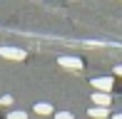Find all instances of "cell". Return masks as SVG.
<instances>
[{"mask_svg": "<svg viewBox=\"0 0 122 119\" xmlns=\"http://www.w3.org/2000/svg\"><path fill=\"white\" fill-rule=\"evenodd\" d=\"M0 57L3 60H25V50H18V47H0Z\"/></svg>", "mask_w": 122, "mask_h": 119, "instance_id": "obj_1", "label": "cell"}, {"mask_svg": "<svg viewBox=\"0 0 122 119\" xmlns=\"http://www.w3.org/2000/svg\"><path fill=\"white\" fill-rule=\"evenodd\" d=\"M92 87H95L97 92L110 94V89H112V79H110V77H95V79H92Z\"/></svg>", "mask_w": 122, "mask_h": 119, "instance_id": "obj_2", "label": "cell"}, {"mask_svg": "<svg viewBox=\"0 0 122 119\" xmlns=\"http://www.w3.org/2000/svg\"><path fill=\"white\" fill-rule=\"evenodd\" d=\"M57 62L65 69H82V60H77V57H60Z\"/></svg>", "mask_w": 122, "mask_h": 119, "instance_id": "obj_3", "label": "cell"}, {"mask_svg": "<svg viewBox=\"0 0 122 119\" xmlns=\"http://www.w3.org/2000/svg\"><path fill=\"white\" fill-rule=\"evenodd\" d=\"M92 102H95L97 107H107V109H110V104H112V97L105 94V92H95V94H92Z\"/></svg>", "mask_w": 122, "mask_h": 119, "instance_id": "obj_4", "label": "cell"}, {"mask_svg": "<svg viewBox=\"0 0 122 119\" xmlns=\"http://www.w3.org/2000/svg\"><path fill=\"white\" fill-rule=\"evenodd\" d=\"M107 114H110L107 107H92V109H90V117H95V119H105Z\"/></svg>", "mask_w": 122, "mask_h": 119, "instance_id": "obj_5", "label": "cell"}, {"mask_svg": "<svg viewBox=\"0 0 122 119\" xmlns=\"http://www.w3.org/2000/svg\"><path fill=\"white\" fill-rule=\"evenodd\" d=\"M35 114H42V117H45V114H52V107H50L47 102H37V104H35Z\"/></svg>", "mask_w": 122, "mask_h": 119, "instance_id": "obj_6", "label": "cell"}, {"mask_svg": "<svg viewBox=\"0 0 122 119\" xmlns=\"http://www.w3.org/2000/svg\"><path fill=\"white\" fill-rule=\"evenodd\" d=\"M8 119H27V114H25V112H10Z\"/></svg>", "mask_w": 122, "mask_h": 119, "instance_id": "obj_7", "label": "cell"}, {"mask_svg": "<svg viewBox=\"0 0 122 119\" xmlns=\"http://www.w3.org/2000/svg\"><path fill=\"white\" fill-rule=\"evenodd\" d=\"M55 119H75V117L70 114V112H57V114H55Z\"/></svg>", "mask_w": 122, "mask_h": 119, "instance_id": "obj_8", "label": "cell"}, {"mask_svg": "<svg viewBox=\"0 0 122 119\" xmlns=\"http://www.w3.org/2000/svg\"><path fill=\"white\" fill-rule=\"evenodd\" d=\"M0 104H5V107H10V104H13V97H10V94H5V97H0Z\"/></svg>", "mask_w": 122, "mask_h": 119, "instance_id": "obj_9", "label": "cell"}, {"mask_svg": "<svg viewBox=\"0 0 122 119\" xmlns=\"http://www.w3.org/2000/svg\"><path fill=\"white\" fill-rule=\"evenodd\" d=\"M115 74H120V77H122V64H117V67H115Z\"/></svg>", "mask_w": 122, "mask_h": 119, "instance_id": "obj_10", "label": "cell"}, {"mask_svg": "<svg viewBox=\"0 0 122 119\" xmlns=\"http://www.w3.org/2000/svg\"><path fill=\"white\" fill-rule=\"evenodd\" d=\"M115 119H122V112H120V114H115Z\"/></svg>", "mask_w": 122, "mask_h": 119, "instance_id": "obj_11", "label": "cell"}]
</instances>
